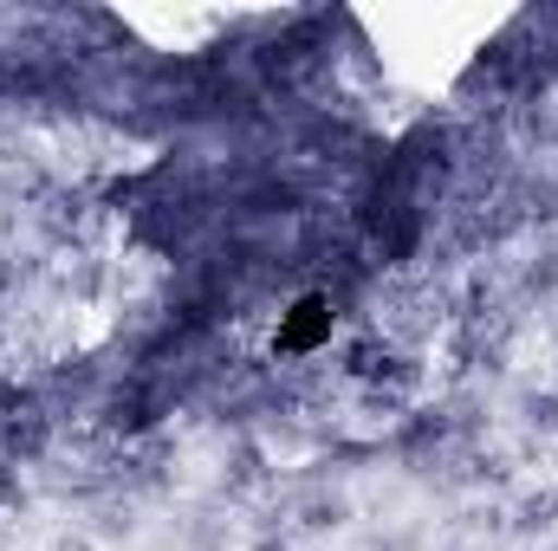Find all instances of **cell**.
Listing matches in <instances>:
<instances>
[{
  "instance_id": "277c9868",
  "label": "cell",
  "mask_w": 558,
  "mask_h": 551,
  "mask_svg": "<svg viewBox=\"0 0 558 551\" xmlns=\"http://www.w3.org/2000/svg\"><path fill=\"white\" fill-rule=\"evenodd\" d=\"M553 513H558V493H533L526 500V526H553Z\"/></svg>"
},
{
  "instance_id": "6da1fadb",
  "label": "cell",
  "mask_w": 558,
  "mask_h": 551,
  "mask_svg": "<svg viewBox=\"0 0 558 551\" xmlns=\"http://www.w3.org/2000/svg\"><path fill=\"white\" fill-rule=\"evenodd\" d=\"M331 325H338V305H331V292H305L286 318H279V338L274 351L279 357H312L318 344H331Z\"/></svg>"
},
{
  "instance_id": "3957f363",
  "label": "cell",
  "mask_w": 558,
  "mask_h": 551,
  "mask_svg": "<svg viewBox=\"0 0 558 551\" xmlns=\"http://www.w3.org/2000/svg\"><path fill=\"white\" fill-rule=\"evenodd\" d=\"M7 448H13L20 461L46 454V421H39V415H20V421H7Z\"/></svg>"
},
{
  "instance_id": "5b68a950",
  "label": "cell",
  "mask_w": 558,
  "mask_h": 551,
  "mask_svg": "<svg viewBox=\"0 0 558 551\" xmlns=\"http://www.w3.org/2000/svg\"><path fill=\"white\" fill-rule=\"evenodd\" d=\"M526 409H533V421H539V428H558V396H533Z\"/></svg>"
},
{
  "instance_id": "7a4b0ae2",
  "label": "cell",
  "mask_w": 558,
  "mask_h": 551,
  "mask_svg": "<svg viewBox=\"0 0 558 551\" xmlns=\"http://www.w3.org/2000/svg\"><path fill=\"white\" fill-rule=\"evenodd\" d=\"M390 344L384 338H357V344H344V370L351 377H390Z\"/></svg>"
}]
</instances>
